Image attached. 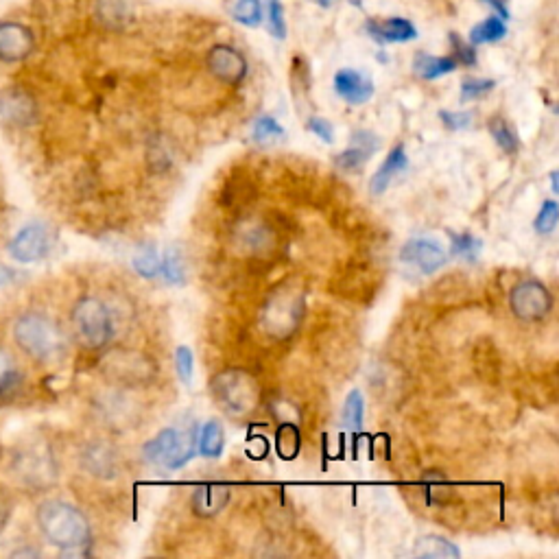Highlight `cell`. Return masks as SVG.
<instances>
[{"label":"cell","instance_id":"1","mask_svg":"<svg viewBox=\"0 0 559 559\" xmlns=\"http://www.w3.org/2000/svg\"><path fill=\"white\" fill-rule=\"evenodd\" d=\"M38 525L46 540L64 555H83L92 540L90 522L75 505L44 501L38 507Z\"/></svg>","mask_w":559,"mask_h":559},{"label":"cell","instance_id":"2","mask_svg":"<svg viewBox=\"0 0 559 559\" xmlns=\"http://www.w3.org/2000/svg\"><path fill=\"white\" fill-rule=\"evenodd\" d=\"M18 348L38 363H55L66 354V335L55 319L42 313H25L16 319Z\"/></svg>","mask_w":559,"mask_h":559},{"label":"cell","instance_id":"3","mask_svg":"<svg viewBox=\"0 0 559 559\" xmlns=\"http://www.w3.org/2000/svg\"><path fill=\"white\" fill-rule=\"evenodd\" d=\"M306 308V291L304 284L297 278L284 280L276 287L260 313V326L273 339H289L300 328Z\"/></svg>","mask_w":559,"mask_h":559},{"label":"cell","instance_id":"4","mask_svg":"<svg viewBox=\"0 0 559 559\" xmlns=\"http://www.w3.org/2000/svg\"><path fill=\"white\" fill-rule=\"evenodd\" d=\"M210 394L217 407L230 418H245L260 402L258 380L245 370H223L212 378Z\"/></svg>","mask_w":559,"mask_h":559},{"label":"cell","instance_id":"5","mask_svg":"<svg viewBox=\"0 0 559 559\" xmlns=\"http://www.w3.org/2000/svg\"><path fill=\"white\" fill-rule=\"evenodd\" d=\"M197 433L195 428H164L156 437L149 439L142 448V455L151 466L177 470L195 457Z\"/></svg>","mask_w":559,"mask_h":559},{"label":"cell","instance_id":"6","mask_svg":"<svg viewBox=\"0 0 559 559\" xmlns=\"http://www.w3.org/2000/svg\"><path fill=\"white\" fill-rule=\"evenodd\" d=\"M73 328L83 348H105L114 337V321L110 308L99 297H81L73 308Z\"/></svg>","mask_w":559,"mask_h":559},{"label":"cell","instance_id":"7","mask_svg":"<svg viewBox=\"0 0 559 559\" xmlns=\"http://www.w3.org/2000/svg\"><path fill=\"white\" fill-rule=\"evenodd\" d=\"M14 470L29 487H46L55 481V459L44 444H27L14 457Z\"/></svg>","mask_w":559,"mask_h":559},{"label":"cell","instance_id":"8","mask_svg":"<svg viewBox=\"0 0 559 559\" xmlns=\"http://www.w3.org/2000/svg\"><path fill=\"white\" fill-rule=\"evenodd\" d=\"M509 308L522 321H540L551 313L553 295L538 280H522L509 291Z\"/></svg>","mask_w":559,"mask_h":559},{"label":"cell","instance_id":"9","mask_svg":"<svg viewBox=\"0 0 559 559\" xmlns=\"http://www.w3.org/2000/svg\"><path fill=\"white\" fill-rule=\"evenodd\" d=\"M53 247L51 230L44 223H27L9 243V256L18 263H38L46 258Z\"/></svg>","mask_w":559,"mask_h":559},{"label":"cell","instance_id":"10","mask_svg":"<svg viewBox=\"0 0 559 559\" xmlns=\"http://www.w3.org/2000/svg\"><path fill=\"white\" fill-rule=\"evenodd\" d=\"M208 68L210 73L223 83L236 86L241 83L247 75V59L228 44H217L212 46L208 53Z\"/></svg>","mask_w":559,"mask_h":559},{"label":"cell","instance_id":"11","mask_svg":"<svg viewBox=\"0 0 559 559\" xmlns=\"http://www.w3.org/2000/svg\"><path fill=\"white\" fill-rule=\"evenodd\" d=\"M33 33L18 22H0V62L16 64L33 51Z\"/></svg>","mask_w":559,"mask_h":559},{"label":"cell","instance_id":"12","mask_svg":"<svg viewBox=\"0 0 559 559\" xmlns=\"http://www.w3.org/2000/svg\"><path fill=\"white\" fill-rule=\"evenodd\" d=\"M400 260L422 273H435L446 265V252L431 239H413L402 245Z\"/></svg>","mask_w":559,"mask_h":559},{"label":"cell","instance_id":"13","mask_svg":"<svg viewBox=\"0 0 559 559\" xmlns=\"http://www.w3.org/2000/svg\"><path fill=\"white\" fill-rule=\"evenodd\" d=\"M105 370L110 372L112 378L123 380V383H142V380L151 378L153 365L142 354L118 350L107 356Z\"/></svg>","mask_w":559,"mask_h":559},{"label":"cell","instance_id":"14","mask_svg":"<svg viewBox=\"0 0 559 559\" xmlns=\"http://www.w3.org/2000/svg\"><path fill=\"white\" fill-rule=\"evenodd\" d=\"M365 31L380 46L404 44L418 40V29L407 18H370L365 22Z\"/></svg>","mask_w":559,"mask_h":559},{"label":"cell","instance_id":"15","mask_svg":"<svg viewBox=\"0 0 559 559\" xmlns=\"http://www.w3.org/2000/svg\"><path fill=\"white\" fill-rule=\"evenodd\" d=\"M380 149V138L374 132H367V129H359L350 138V147L346 151H341L335 158V166L341 171H359L361 166L370 160L374 153Z\"/></svg>","mask_w":559,"mask_h":559},{"label":"cell","instance_id":"16","mask_svg":"<svg viewBox=\"0 0 559 559\" xmlns=\"http://www.w3.org/2000/svg\"><path fill=\"white\" fill-rule=\"evenodd\" d=\"M335 90L339 97L350 105H363L374 97V81L363 75L361 70L354 68H341L335 75Z\"/></svg>","mask_w":559,"mask_h":559},{"label":"cell","instance_id":"17","mask_svg":"<svg viewBox=\"0 0 559 559\" xmlns=\"http://www.w3.org/2000/svg\"><path fill=\"white\" fill-rule=\"evenodd\" d=\"M230 503V487L225 483H201L195 487L190 507L199 518H212Z\"/></svg>","mask_w":559,"mask_h":559},{"label":"cell","instance_id":"18","mask_svg":"<svg viewBox=\"0 0 559 559\" xmlns=\"http://www.w3.org/2000/svg\"><path fill=\"white\" fill-rule=\"evenodd\" d=\"M0 116L9 123L31 125L38 118V105L25 90L11 88L0 94Z\"/></svg>","mask_w":559,"mask_h":559},{"label":"cell","instance_id":"19","mask_svg":"<svg viewBox=\"0 0 559 559\" xmlns=\"http://www.w3.org/2000/svg\"><path fill=\"white\" fill-rule=\"evenodd\" d=\"M81 466L97 479H114L118 474V457L112 446L90 444L81 453Z\"/></svg>","mask_w":559,"mask_h":559},{"label":"cell","instance_id":"20","mask_svg":"<svg viewBox=\"0 0 559 559\" xmlns=\"http://www.w3.org/2000/svg\"><path fill=\"white\" fill-rule=\"evenodd\" d=\"M407 166H409V158H407V151H404V147L398 145V147L391 149L387 153L385 162L380 164V169L372 177V182H370L372 193L374 195H383L385 190L389 188V184L394 182V177L407 171Z\"/></svg>","mask_w":559,"mask_h":559},{"label":"cell","instance_id":"21","mask_svg":"<svg viewBox=\"0 0 559 559\" xmlns=\"http://www.w3.org/2000/svg\"><path fill=\"white\" fill-rule=\"evenodd\" d=\"M455 57H437L431 53H415L413 57V73L424 81H435L444 75H450L457 70Z\"/></svg>","mask_w":559,"mask_h":559},{"label":"cell","instance_id":"22","mask_svg":"<svg viewBox=\"0 0 559 559\" xmlns=\"http://www.w3.org/2000/svg\"><path fill=\"white\" fill-rule=\"evenodd\" d=\"M97 20L105 29L121 31L132 20V9L127 0H97Z\"/></svg>","mask_w":559,"mask_h":559},{"label":"cell","instance_id":"23","mask_svg":"<svg viewBox=\"0 0 559 559\" xmlns=\"http://www.w3.org/2000/svg\"><path fill=\"white\" fill-rule=\"evenodd\" d=\"M415 555L426 559H455L461 557V551L442 535H422L418 544H415Z\"/></svg>","mask_w":559,"mask_h":559},{"label":"cell","instance_id":"24","mask_svg":"<svg viewBox=\"0 0 559 559\" xmlns=\"http://www.w3.org/2000/svg\"><path fill=\"white\" fill-rule=\"evenodd\" d=\"M197 439H199V453L206 459H219L223 455L225 433H223L221 422H217V420L206 422L204 426H201V433Z\"/></svg>","mask_w":559,"mask_h":559},{"label":"cell","instance_id":"25","mask_svg":"<svg viewBox=\"0 0 559 559\" xmlns=\"http://www.w3.org/2000/svg\"><path fill=\"white\" fill-rule=\"evenodd\" d=\"M507 35V25L503 18L498 16H490L481 20L479 25H474L470 31V44L472 46H481V44H494L501 42Z\"/></svg>","mask_w":559,"mask_h":559},{"label":"cell","instance_id":"26","mask_svg":"<svg viewBox=\"0 0 559 559\" xmlns=\"http://www.w3.org/2000/svg\"><path fill=\"white\" fill-rule=\"evenodd\" d=\"M232 18L249 29L260 27L265 20L263 0H236L232 5Z\"/></svg>","mask_w":559,"mask_h":559},{"label":"cell","instance_id":"27","mask_svg":"<svg viewBox=\"0 0 559 559\" xmlns=\"http://www.w3.org/2000/svg\"><path fill=\"white\" fill-rule=\"evenodd\" d=\"M300 444H302V437H300V428L291 422H284L280 424L278 433H276V448H278V455L282 459H295L297 453H300Z\"/></svg>","mask_w":559,"mask_h":559},{"label":"cell","instance_id":"28","mask_svg":"<svg viewBox=\"0 0 559 559\" xmlns=\"http://www.w3.org/2000/svg\"><path fill=\"white\" fill-rule=\"evenodd\" d=\"M363 418H365V400L361 391H350L346 404H343V411H341V420L343 426L348 428V431H361L363 426Z\"/></svg>","mask_w":559,"mask_h":559},{"label":"cell","instance_id":"29","mask_svg":"<svg viewBox=\"0 0 559 559\" xmlns=\"http://www.w3.org/2000/svg\"><path fill=\"white\" fill-rule=\"evenodd\" d=\"M487 129H490V134L496 140V145L501 147L505 153H511V156H514V153L520 147V140H518V136L514 132V127H511L505 121V118L496 116V118H492L490 123H487Z\"/></svg>","mask_w":559,"mask_h":559},{"label":"cell","instance_id":"30","mask_svg":"<svg viewBox=\"0 0 559 559\" xmlns=\"http://www.w3.org/2000/svg\"><path fill=\"white\" fill-rule=\"evenodd\" d=\"M162 258L158 254V249L153 245H140V249L134 256V269L140 273L142 278L153 280L160 273Z\"/></svg>","mask_w":559,"mask_h":559},{"label":"cell","instance_id":"31","mask_svg":"<svg viewBox=\"0 0 559 559\" xmlns=\"http://www.w3.org/2000/svg\"><path fill=\"white\" fill-rule=\"evenodd\" d=\"M160 273L171 284H182L186 280V263H184V256H182L180 249L171 247L169 252L164 254L162 265H160Z\"/></svg>","mask_w":559,"mask_h":559},{"label":"cell","instance_id":"32","mask_svg":"<svg viewBox=\"0 0 559 559\" xmlns=\"http://www.w3.org/2000/svg\"><path fill=\"white\" fill-rule=\"evenodd\" d=\"M450 239H453V245H450V252H453V256L468 260V263H474V260L479 258L483 245L477 236L466 232V234H453Z\"/></svg>","mask_w":559,"mask_h":559},{"label":"cell","instance_id":"33","mask_svg":"<svg viewBox=\"0 0 559 559\" xmlns=\"http://www.w3.org/2000/svg\"><path fill=\"white\" fill-rule=\"evenodd\" d=\"M265 14H267V29L276 40L287 38V18H284L282 0H265Z\"/></svg>","mask_w":559,"mask_h":559},{"label":"cell","instance_id":"34","mask_svg":"<svg viewBox=\"0 0 559 559\" xmlns=\"http://www.w3.org/2000/svg\"><path fill=\"white\" fill-rule=\"evenodd\" d=\"M496 88L494 79H466L461 83V103H470V101H479L483 97H487L492 90Z\"/></svg>","mask_w":559,"mask_h":559},{"label":"cell","instance_id":"35","mask_svg":"<svg viewBox=\"0 0 559 559\" xmlns=\"http://www.w3.org/2000/svg\"><path fill=\"white\" fill-rule=\"evenodd\" d=\"M20 383V374L14 370V361L11 356L0 348V396H7L14 391Z\"/></svg>","mask_w":559,"mask_h":559},{"label":"cell","instance_id":"36","mask_svg":"<svg viewBox=\"0 0 559 559\" xmlns=\"http://www.w3.org/2000/svg\"><path fill=\"white\" fill-rule=\"evenodd\" d=\"M557 221H559V206L555 201H544L538 217L533 221V228L538 234H551L557 228Z\"/></svg>","mask_w":559,"mask_h":559},{"label":"cell","instance_id":"37","mask_svg":"<svg viewBox=\"0 0 559 559\" xmlns=\"http://www.w3.org/2000/svg\"><path fill=\"white\" fill-rule=\"evenodd\" d=\"M256 142H271V140H278L284 136V129L282 125L276 121V118L271 116H260L256 125H254V132H252Z\"/></svg>","mask_w":559,"mask_h":559},{"label":"cell","instance_id":"38","mask_svg":"<svg viewBox=\"0 0 559 559\" xmlns=\"http://www.w3.org/2000/svg\"><path fill=\"white\" fill-rule=\"evenodd\" d=\"M439 118H442V123L450 132H463V129H470L474 123V114L472 112H448L442 110L439 112Z\"/></svg>","mask_w":559,"mask_h":559},{"label":"cell","instance_id":"39","mask_svg":"<svg viewBox=\"0 0 559 559\" xmlns=\"http://www.w3.org/2000/svg\"><path fill=\"white\" fill-rule=\"evenodd\" d=\"M450 42H453V49H455V59L457 64L463 66H474L477 64V51H474V46L470 42H463L457 33H450Z\"/></svg>","mask_w":559,"mask_h":559},{"label":"cell","instance_id":"40","mask_svg":"<svg viewBox=\"0 0 559 559\" xmlns=\"http://www.w3.org/2000/svg\"><path fill=\"white\" fill-rule=\"evenodd\" d=\"M175 370H177V374H180L184 383H190V378H193V370H195V359H193V352H190L186 346H180L175 352Z\"/></svg>","mask_w":559,"mask_h":559},{"label":"cell","instance_id":"41","mask_svg":"<svg viewBox=\"0 0 559 559\" xmlns=\"http://www.w3.org/2000/svg\"><path fill=\"white\" fill-rule=\"evenodd\" d=\"M269 241H271V232L267 228H260V225H256V228H245L241 236L243 245L256 247V249L269 247Z\"/></svg>","mask_w":559,"mask_h":559},{"label":"cell","instance_id":"42","mask_svg":"<svg viewBox=\"0 0 559 559\" xmlns=\"http://www.w3.org/2000/svg\"><path fill=\"white\" fill-rule=\"evenodd\" d=\"M308 129H311V132L315 136H319L324 142H328V145H330V142H335V129H332V123L326 121V118L313 116L311 121H308Z\"/></svg>","mask_w":559,"mask_h":559},{"label":"cell","instance_id":"43","mask_svg":"<svg viewBox=\"0 0 559 559\" xmlns=\"http://www.w3.org/2000/svg\"><path fill=\"white\" fill-rule=\"evenodd\" d=\"M481 3H485L487 7H490V9H494L498 18L509 20V9H507V0H481Z\"/></svg>","mask_w":559,"mask_h":559},{"label":"cell","instance_id":"44","mask_svg":"<svg viewBox=\"0 0 559 559\" xmlns=\"http://www.w3.org/2000/svg\"><path fill=\"white\" fill-rule=\"evenodd\" d=\"M11 278H14V271H11L9 267L0 265V287H5V284H9Z\"/></svg>","mask_w":559,"mask_h":559},{"label":"cell","instance_id":"45","mask_svg":"<svg viewBox=\"0 0 559 559\" xmlns=\"http://www.w3.org/2000/svg\"><path fill=\"white\" fill-rule=\"evenodd\" d=\"M11 555H14V557H25V555H27V557H29V555H31V557H38L40 553H38V551H33V549H20V551H14Z\"/></svg>","mask_w":559,"mask_h":559},{"label":"cell","instance_id":"46","mask_svg":"<svg viewBox=\"0 0 559 559\" xmlns=\"http://www.w3.org/2000/svg\"><path fill=\"white\" fill-rule=\"evenodd\" d=\"M7 518H9V514H7V509H5V507H0V535H3V531H5V525H7Z\"/></svg>","mask_w":559,"mask_h":559},{"label":"cell","instance_id":"47","mask_svg":"<svg viewBox=\"0 0 559 559\" xmlns=\"http://www.w3.org/2000/svg\"><path fill=\"white\" fill-rule=\"evenodd\" d=\"M315 5H319L321 9H330L332 7V3H335V0H313Z\"/></svg>","mask_w":559,"mask_h":559},{"label":"cell","instance_id":"48","mask_svg":"<svg viewBox=\"0 0 559 559\" xmlns=\"http://www.w3.org/2000/svg\"><path fill=\"white\" fill-rule=\"evenodd\" d=\"M551 186H553V193H559V184H557V173H551Z\"/></svg>","mask_w":559,"mask_h":559}]
</instances>
